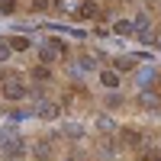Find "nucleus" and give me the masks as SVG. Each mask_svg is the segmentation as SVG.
I'll list each match as a JSON object with an SVG mask.
<instances>
[{"label": "nucleus", "mask_w": 161, "mask_h": 161, "mask_svg": "<svg viewBox=\"0 0 161 161\" xmlns=\"http://www.w3.org/2000/svg\"><path fill=\"white\" fill-rule=\"evenodd\" d=\"M58 113H61L58 103H42V106H39V116H42V119H58Z\"/></svg>", "instance_id": "obj_6"}, {"label": "nucleus", "mask_w": 161, "mask_h": 161, "mask_svg": "<svg viewBox=\"0 0 161 161\" xmlns=\"http://www.w3.org/2000/svg\"><path fill=\"white\" fill-rule=\"evenodd\" d=\"M23 152H26V145H23V142H19V139H13V142H10V145H7V155H10V158H19V155H23Z\"/></svg>", "instance_id": "obj_12"}, {"label": "nucleus", "mask_w": 161, "mask_h": 161, "mask_svg": "<svg viewBox=\"0 0 161 161\" xmlns=\"http://www.w3.org/2000/svg\"><path fill=\"white\" fill-rule=\"evenodd\" d=\"M113 32H116V36H132V32H136V26H132L129 19H119V23L113 26Z\"/></svg>", "instance_id": "obj_10"}, {"label": "nucleus", "mask_w": 161, "mask_h": 161, "mask_svg": "<svg viewBox=\"0 0 161 161\" xmlns=\"http://www.w3.org/2000/svg\"><path fill=\"white\" fill-rule=\"evenodd\" d=\"M97 3H93V0H87V3H80V10H77V19H93L97 16Z\"/></svg>", "instance_id": "obj_5"}, {"label": "nucleus", "mask_w": 161, "mask_h": 161, "mask_svg": "<svg viewBox=\"0 0 161 161\" xmlns=\"http://www.w3.org/2000/svg\"><path fill=\"white\" fill-rule=\"evenodd\" d=\"M10 58V45H0V61H7Z\"/></svg>", "instance_id": "obj_16"}, {"label": "nucleus", "mask_w": 161, "mask_h": 161, "mask_svg": "<svg viewBox=\"0 0 161 161\" xmlns=\"http://www.w3.org/2000/svg\"><path fill=\"white\" fill-rule=\"evenodd\" d=\"M158 148H161V145H158Z\"/></svg>", "instance_id": "obj_18"}, {"label": "nucleus", "mask_w": 161, "mask_h": 161, "mask_svg": "<svg viewBox=\"0 0 161 161\" xmlns=\"http://www.w3.org/2000/svg\"><path fill=\"white\" fill-rule=\"evenodd\" d=\"M48 7H52V0H32V10H39V13L48 10Z\"/></svg>", "instance_id": "obj_14"}, {"label": "nucleus", "mask_w": 161, "mask_h": 161, "mask_svg": "<svg viewBox=\"0 0 161 161\" xmlns=\"http://www.w3.org/2000/svg\"><path fill=\"white\" fill-rule=\"evenodd\" d=\"M139 161H161V148H142Z\"/></svg>", "instance_id": "obj_11"}, {"label": "nucleus", "mask_w": 161, "mask_h": 161, "mask_svg": "<svg viewBox=\"0 0 161 161\" xmlns=\"http://www.w3.org/2000/svg\"><path fill=\"white\" fill-rule=\"evenodd\" d=\"M29 45H32V42H29L26 36H10V52H26Z\"/></svg>", "instance_id": "obj_8"}, {"label": "nucleus", "mask_w": 161, "mask_h": 161, "mask_svg": "<svg viewBox=\"0 0 161 161\" xmlns=\"http://www.w3.org/2000/svg\"><path fill=\"white\" fill-rule=\"evenodd\" d=\"M132 68H136V58H129V55L113 58V71H116V74H126V71H132Z\"/></svg>", "instance_id": "obj_3"}, {"label": "nucleus", "mask_w": 161, "mask_h": 161, "mask_svg": "<svg viewBox=\"0 0 161 161\" xmlns=\"http://www.w3.org/2000/svg\"><path fill=\"white\" fill-rule=\"evenodd\" d=\"M142 139H145V132L139 126H123V129H119V142H123L126 148H139Z\"/></svg>", "instance_id": "obj_2"}, {"label": "nucleus", "mask_w": 161, "mask_h": 161, "mask_svg": "<svg viewBox=\"0 0 161 161\" xmlns=\"http://www.w3.org/2000/svg\"><path fill=\"white\" fill-rule=\"evenodd\" d=\"M139 103L145 106V110H161V97H155V93H142Z\"/></svg>", "instance_id": "obj_9"}, {"label": "nucleus", "mask_w": 161, "mask_h": 161, "mask_svg": "<svg viewBox=\"0 0 161 161\" xmlns=\"http://www.w3.org/2000/svg\"><path fill=\"white\" fill-rule=\"evenodd\" d=\"M16 0H0V13H16Z\"/></svg>", "instance_id": "obj_13"}, {"label": "nucleus", "mask_w": 161, "mask_h": 161, "mask_svg": "<svg viewBox=\"0 0 161 161\" xmlns=\"http://www.w3.org/2000/svg\"><path fill=\"white\" fill-rule=\"evenodd\" d=\"M10 145V139H7V132H0V148H7Z\"/></svg>", "instance_id": "obj_17"}, {"label": "nucleus", "mask_w": 161, "mask_h": 161, "mask_svg": "<svg viewBox=\"0 0 161 161\" xmlns=\"http://www.w3.org/2000/svg\"><path fill=\"white\" fill-rule=\"evenodd\" d=\"M10 77H13V74H10V71L3 68V64H0V84H7V80H10Z\"/></svg>", "instance_id": "obj_15"}, {"label": "nucleus", "mask_w": 161, "mask_h": 161, "mask_svg": "<svg viewBox=\"0 0 161 161\" xmlns=\"http://www.w3.org/2000/svg\"><path fill=\"white\" fill-rule=\"evenodd\" d=\"M100 87H106V90H116L119 87V74L110 68V71H100Z\"/></svg>", "instance_id": "obj_4"}, {"label": "nucleus", "mask_w": 161, "mask_h": 161, "mask_svg": "<svg viewBox=\"0 0 161 161\" xmlns=\"http://www.w3.org/2000/svg\"><path fill=\"white\" fill-rule=\"evenodd\" d=\"M0 87H3V90H0V93H3V100H10V103H16V100H26V97L32 93L29 87L23 84V77H10L7 84H0Z\"/></svg>", "instance_id": "obj_1"}, {"label": "nucleus", "mask_w": 161, "mask_h": 161, "mask_svg": "<svg viewBox=\"0 0 161 161\" xmlns=\"http://www.w3.org/2000/svg\"><path fill=\"white\" fill-rule=\"evenodd\" d=\"M32 80H39V84L52 80V68H48V64H36V68H32Z\"/></svg>", "instance_id": "obj_7"}]
</instances>
